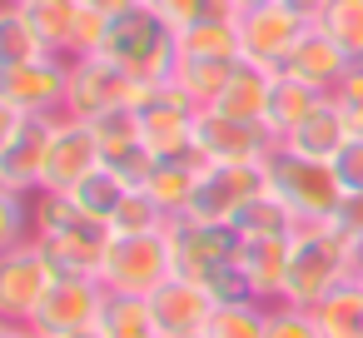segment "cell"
Instances as JSON below:
<instances>
[{
  "mask_svg": "<svg viewBox=\"0 0 363 338\" xmlns=\"http://www.w3.org/2000/svg\"><path fill=\"white\" fill-rule=\"evenodd\" d=\"M353 278V239L323 219V224H298L289 239V274H284V298L279 303H298L313 308L323 293L343 288Z\"/></svg>",
  "mask_w": 363,
  "mask_h": 338,
  "instance_id": "6da1fadb",
  "label": "cell"
},
{
  "mask_svg": "<svg viewBox=\"0 0 363 338\" xmlns=\"http://www.w3.org/2000/svg\"><path fill=\"white\" fill-rule=\"evenodd\" d=\"M100 55H105L110 65H120V70H125L130 80H140V85H164V80L174 75V65H179L174 30H169L155 11H145V6H135V11H125V16L110 21V35H105Z\"/></svg>",
  "mask_w": 363,
  "mask_h": 338,
  "instance_id": "7a4b0ae2",
  "label": "cell"
},
{
  "mask_svg": "<svg viewBox=\"0 0 363 338\" xmlns=\"http://www.w3.org/2000/svg\"><path fill=\"white\" fill-rule=\"evenodd\" d=\"M264 174H269V194L298 219V224H323L338 214L343 204V179L328 159H303L294 150H274L264 159Z\"/></svg>",
  "mask_w": 363,
  "mask_h": 338,
  "instance_id": "3957f363",
  "label": "cell"
},
{
  "mask_svg": "<svg viewBox=\"0 0 363 338\" xmlns=\"http://www.w3.org/2000/svg\"><path fill=\"white\" fill-rule=\"evenodd\" d=\"M164 278H174V249L169 234H115L105 264H100V283L110 293L125 298H150Z\"/></svg>",
  "mask_w": 363,
  "mask_h": 338,
  "instance_id": "277c9868",
  "label": "cell"
},
{
  "mask_svg": "<svg viewBox=\"0 0 363 338\" xmlns=\"http://www.w3.org/2000/svg\"><path fill=\"white\" fill-rule=\"evenodd\" d=\"M164 234H169V249H174V274L199 278V283H209L214 274L234 269L239 264V249H244V234L234 224L194 219V214H174L164 224Z\"/></svg>",
  "mask_w": 363,
  "mask_h": 338,
  "instance_id": "5b68a950",
  "label": "cell"
},
{
  "mask_svg": "<svg viewBox=\"0 0 363 338\" xmlns=\"http://www.w3.org/2000/svg\"><path fill=\"white\" fill-rule=\"evenodd\" d=\"M105 303H110V288L95 274H55V283L45 288V298H40V308L30 313L26 328L35 338H65V333L95 328Z\"/></svg>",
  "mask_w": 363,
  "mask_h": 338,
  "instance_id": "8992f818",
  "label": "cell"
},
{
  "mask_svg": "<svg viewBox=\"0 0 363 338\" xmlns=\"http://www.w3.org/2000/svg\"><path fill=\"white\" fill-rule=\"evenodd\" d=\"M145 90H150V85L130 80V75H125L120 65H110L105 55H80V60H70L65 115H75V120H95V115L120 110V105H135V110H140Z\"/></svg>",
  "mask_w": 363,
  "mask_h": 338,
  "instance_id": "52a82bcc",
  "label": "cell"
},
{
  "mask_svg": "<svg viewBox=\"0 0 363 338\" xmlns=\"http://www.w3.org/2000/svg\"><path fill=\"white\" fill-rule=\"evenodd\" d=\"M55 259L45 254L40 239L16 244L11 254H0V318L6 323H30V313L40 308L45 288L55 283Z\"/></svg>",
  "mask_w": 363,
  "mask_h": 338,
  "instance_id": "ba28073f",
  "label": "cell"
},
{
  "mask_svg": "<svg viewBox=\"0 0 363 338\" xmlns=\"http://www.w3.org/2000/svg\"><path fill=\"white\" fill-rule=\"evenodd\" d=\"M313 21L298 16L284 0H269V6H254V11H239V60H254L264 70H284L289 50L303 40Z\"/></svg>",
  "mask_w": 363,
  "mask_h": 338,
  "instance_id": "9c48e42d",
  "label": "cell"
},
{
  "mask_svg": "<svg viewBox=\"0 0 363 338\" xmlns=\"http://www.w3.org/2000/svg\"><path fill=\"white\" fill-rule=\"evenodd\" d=\"M259 194H269L264 164H204V169H199V184H194V199H189L184 214L234 224Z\"/></svg>",
  "mask_w": 363,
  "mask_h": 338,
  "instance_id": "30bf717a",
  "label": "cell"
},
{
  "mask_svg": "<svg viewBox=\"0 0 363 338\" xmlns=\"http://www.w3.org/2000/svg\"><path fill=\"white\" fill-rule=\"evenodd\" d=\"M194 105L164 80V85H150L145 100H140V135H145V150L155 159H179V154H194Z\"/></svg>",
  "mask_w": 363,
  "mask_h": 338,
  "instance_id": "8fae6325",
  "label": "cell"
},
{
  "mask_svg": "<svg viewBox=\"0 0 363 338\" xmlns=\"http://www.w3.org/2000/svg\"><path fill=\"white\" fill-rule=\"evenodd\" d=\"M194 150L204 164H264L279 150V140L264 125L229 120L219 110H199L194 115Z\"/></svg>",
  "mask_w": 363,
  "mask_h": 338,
  "instance_id": "7c38bea8",
  "label": "cell"
},
{
  "mask_svg": "<svg viewBox=\"0 0 363 338\" xmlns=\"http://www.w3.org/2000/svg\"><path fill=\"white\" fill-rule=\"evenodd\" d=\"M65 95H70V60L65 55H40L30 65H11L0 70V100H11L21 115H65Z\"/></svg>",
  "mask_w": 363,
  "mask_h": 338,
  "instance_id": "4fadbf2b",
  "label": "cell"
},
{
  "mask_svg": "<svg viewBox=\"0 0 363 338\" xmlns=\"http://www.w3.org/2000/svg\"><path fill=\"white\" fill-rule=\"evenodd\" d=\"M50 135H55V120L30 115L6 145H0V189H11V194H40L45 189Z\"/></svg>",
  "mask_w": 363,
  "mask_h": 338,
  "instance_id": "5bb4252c",
  "label": "cell"
},
{
  "mask_svg": "<svg viewBox=\"0 0 363 338\" xmlns=\"http://www.w3.org/2000/svg\"><path fill=\"white\" fill-rule=\"evenodd\" d=\"M105 164V150L90 130V120L75 115H55V135H50V159H45V189H75L80 179H90Z\"/></svg>",
  "mask_w": 363,
  "mask_h": 338,
  "instance_id": "9a60e30c",
  "label": "cell"
},
{
  "mask_svg": "<svg viewBox=\"0 0 363 338\" xmlns=\"http://www.w3.org/2000/svg\"><path fill=\"white\" fill-rule=\"evenodd\" d=\"M150 308H155V323L160 333H189V328H204L209 313H214V293L199 283V278H164L155 293H150Z\"/></svg>",
  "mask_w": 363,
  "mask_h": 338,
  "instance_id": "2e32d148",
  "label": "cell"
},
{
  "mask_svg": "<svg viewBox=\"0 0 363 338\" xmlns=\"http://www.w3.org/2000/svg\"><path fill=\"white\" fill-rule=\"evenodd\" d=\"M348 55H343V45H333L318 26H308L303 30V40L289 50V60H284V75H294V80H303V85H313V90H323V95H333V85L348 75Z\"/></svg>",
  "mask_w": 363,
  "mask_h": 338,
  "instance_id": "e0dca14e",
  "label": "cell"
},
{
  "mask_svg": "<svg viewBox=\"0 0 363 338\" xmlns=\"http://www.w3.org/2000/svg\"><path fill=\"white\" fill-rule=\"evenodd\" d=\"M40 244H45V254L55 259L60 274H95L100 278V264L115 244V229L105 219H80L75 229H65L55 239H40Z\"/></svg>",
  "mask_w": 363,
  "mask_h": 338,
  "instance_id": "ac0fdd59",
  "label": "cell"
},
{
  "mask_svg": "<svg viewBox=\"0 0 363 338\" xmlns=\"http://www.w3.org/2000/svg\"><path fill=\"white\" fill-rule=\"evenodd\" d=\"M289 239L294 234H264V239H244V249H239V274H244V283H249V293L259 303H279L284 298Z\"/></svg>",
  "mask_w": 363,
  "mask_h": 338,
  "instance_id": "d6986e66",
  "label": "cell"
},
{
  "mask_svg": "<svg viewBox=\"0 0 363 338\" xmlns=\"http://www.w3.org/2000/svg\"><path fill=\"white\" fill-rule=\"evenodd\" d=\"M274 75L279 70H264L254 60H239L229 85L219 90V100L209 110L229 115V120H249V125H264V110H269V90H274Z\"/></svg>",
  "mask_w": 363,
  "mask_h": 338,
  "instance_id": "ffe728a7",
  "label": "cell"
},
{
  "mask_svg": "<svg viewBox=\"0 0 363 338\" xmlns=\"http://www.w3.org/2000/svg\"><path fill=\"white\" fill-rule=\"evenodd\" d=\"M348 140H353L348 120L338 115V105H333V100H323V105H318L298 130H289L279 145H284V150H294V154H303V159H328V164H333V159H338V150H343Z\"/></svg>",
  "mask_w": 363,
  "mask_h": 338,
  "instance_id": "44dd1931",
  "label": "cell"
},
{
  "mask_svg": "<svg viewBox=\"0 0 363 338\" xmlns=\"http://www.w3.org/2000/svg\"><path fill=\"white\" fill-rule=\"evenodd\" d=\"M328 95L323 90H313V85H303V80H294V75H274V90H269V110H264V130L274 135V140H284L289 130H298L318 105H323Z\"/></svg>",
  "mask_w": 363,
  "mask_h": 338,
  "instance_id": "7402d4cb",
  "label": "cell"
},
{
  "mask_svg": "<svg viewBox=\"0 0 363 338\" xmlns=\"http://www.w3.org/2000/svg\"><path fill=\"white\" fill-rule=\"evenodd\" d=\"M199 169H204L199 150H194V154H179V159H155V174H150L145 194H150L169 219H174V214H184V209H189L194 184H199Z\"/></svg>",
  "mask_w": 363,
  "mask_h": 338,
  "instance_id": "603a6c76",
  "label": "cell"
},
{
  "mask_svg": "<svg viewBox=\"0 0 363 338\" xmlns=\"http://www.w3.org/2000/svg\"><path fill=\"white\" fill-rule=\"evenodd\" d=\"M26 21L35 26V35L45 40L50 55H65L70 60V40H75V26H80V0H21Z\"/></svg>",
  "mask_w": 363,
  "mask_h": 338,
  "instance_id": "cb8c5ba5",
  "label": "cell"
},
{
  "mask_svg": "<svg viewBox=\"0 0 363 338\" xmlns=\"http://www.w3.org/2000/svg\"><path fill=\"white\" fill-rule=\"evenodd\" d=\"M313 323L323 338H363V278H348L343 288L323 293L313 303Z\"/></svg>",
  "mask_w": 363,
  "mask_h": 338,
  "instance_id": "d4e9b609",
  "label": "cell"
},
{
  "mask_svg": "<svg viewBox=\"0 0 363 338\" xmlns=\"http://www.w3.org/2000/svg\"><path fill=\"white\" fill-rule=\"evenodd\" d=\"M179 60H239V21H194L174 30Z\"/></svg>",
  "mask_w": 363,
  "mask_h": 338,
  "instance_id": "484cf974",
  "label": "cell"
},
{
  "mask_svg": "<svg viewBox=\"0 0 363 338\" xmlns=\"http://www.w3.org/2000/svg\"><path fill=\"white\" fill-rule=\"evenodd\" d=\"M234 65H239V60H179L174 75H169V85H174L194 110H209V105L219 100V90L229 85Z\"/></svg>",
  "mask_w": 363,
  "mask_h": 338,
  "instance_id": "4316f807",
  "label": "cell"
},
{
  "mask_svg": "<svg viewBox=\"0 0 363 338\" xmlns=\"http://www.w3.org/2000/svg\"><path fill=\"white\" fill-rule=\"evenodd\" d=\"M50 55L45 40L35 35V26L26 21L21 6H11V0H0V70H11V65H30Z\"/></svg>",
  "mask_w": 363,
  "mask_h": 338,
  "instance_id": "83f0119b",
  "label": "cell"
},
{
  "mask_svg": "<svg viewBox=\"0 0 363 338\" xmlns=\"http://www.w3.org/2000/svg\"><path fill=\"white\" fill-rule=\"evenodd\" d=\"M313 26L343 45L348 60H363V0H323V11L313 16Z\"/></svg>",
  "mask_w": 363,
  "mask_h": 338,
  "instance_id": "f1b7e54d",
  "label": "cell"
},
{
  "mask_svg": "<svg viewBox=\"0 0 363 338\" xmlns=\"http://www.w3.org/2000/svg\"><path fill=\"white\" fill-rule=\"evenodd\" d=\"M100 333H105V338H160V323H155L150 298L110 293V303H105V313H100Z\"/></svg>",
  "mask_w": 363,
  "mask_h": 338,
  "instance_id": "f546056e",
  "label": "cell"
},
{
  "mask_svg": "<svg viewBox=\"0 0 363 338\" xmlns=\"http://www.w3.org/2000/svg\"><path fill=\"white\" fill-rule=\"evenodd\" d=\"M80 219H90V214L75 204L70 189H40V194H30V224H35V239H55V234L75 229Z\"/></svg>",
  "mask_w": 363,
  "mask_h": 338,
  "instance_id": "4dcf8cb0",
  "label": "cell"
},
{
  "mask_svg": "<svg viewBox=\"0 0 363 338\" xmlns=\"http://www.w3.org/2000/svg\"><path fill=\"white\" fill-rule=\"evenodd\" d=\"M264 318H269V303L234 298V303H214L204 333L209 338H264Z\"/></svg>",
  "mask_w": 363,
  "mask_h": 338,
  "instance_id": "1f68e13d",
  "label": "cell"
},
{
  "mask_svg": "<svg viewBox=\"0 0 363 338\" xmlns=\"http://www.w3.org/2000/svg\"><path fill=\"white\" fill-rule=\"evenodd\" d=\"M70 194H75V204H80L90 219H105V224H110V219H115V209H120V199H125L130 189L120 184V174H115V169H105V164H100V169H95L90 179H80Z\"/></svg>",
  "mask_w": 363,
  "mask_h": 338,
  "instance_id": "d6a6232c",
  "label": "cell"
},
{
  "mask_svg": "<svg viewBox=\"0 0 363 338\" xmlns=\"http://www.w3.org/2000/svg\"><path fill=\"white\" fill-rule=\"evenodd\" d=\"M90 130H95L105 159H110V154H125V150H135V145H145V135H140V110H135V105H120V110L95 115Z\"/></svg>",
  "mask_w": 363,
  "mask_h": 338,
  "instance_id": "836d02e7",
  "label": "cell"
},
{
  "mask_svg": "<svg viewBox=\"0 0 363 338\" xmlns=\"http://www.w3.org/2000/svg\"><path fill=\"white\" fill-rule=\"evenodd\" d=\"M164 224H169V214H164L145 189H130V194L120 199L115 219H110V229H115V234H160Z\"/></svg>",
  "mask_w": 363,
  "mask_h": 338,
  "instance_id": "e575fe53",
  "label": "cell"
},
{
  "mask_svg": "<svg viewBox=\"0 0 363 338\" xmlns=\"http://www.w3.org/2000/svg\"><path fill=\"white\" fill-rule=\"evenodd\" d=\"M234 229H239L244 239H264V234H294V229H298V219H294L274 194H259V199L234 219Z\"/></svg>",
  "mask_w": 363,
  "mask_h": 338,
  "instance_id": "d590c367",
  "label": "cell"
},
{
  "mask_svg": "<svg viewBox=\"0 0 363 338\" xmlns=\"http://www.w3.org/2000/svg\"><path fill=\"white\" fill-rule=\"evenodd\" d=\"M35 239V224H30V194H11L0 189V254H11L16 244Z\"/></svg>",
  "mask_w": 363,
  "mask_h": 338,
  "instance_id": "8d00e7d4",
  "label": "cell"
},
{
  "mask_svg": "<svg viewBox=\"0 0 363 338\" xmlns=\"http://www.w3.org/2000/svg\"><path fill=\"white\" fill-rule=\"evenodd\" d=\"M264 338H323V333H318V323H313V308H298V303H269Z\"/></svg>",
  "mask_w": 363,
  "mask_h": 338,
  "instance_id": "74e56055",
  "label": "cell"
},
{
  "mask_svg": "<svg viewBox=\"0 0 363 338\" xmlns=\"http://www.w3.org/2000/svg\"><path fill=\"white\" fill-rule=\"evenodd\" d=\"M333 105H338V115L348 120V130L353 135H363V60H353L348 65V75L333 85V95H328Z\"/></svg>",
  "mask_w": 363,
  "mask_h": 338,
  "instance_id": "f35d334b",
  "label": "cell"
},
{
  "mask_svg": "<svg viewBox=\"0 0 363 338\" xmlns=\"http://www.w3.org/2000/svg\"><path fill=\"white\" fill-rule=\"evenodd\" d=\"M105 35H110V16H100V11H80V26H75V40H70V60H80V55H100V45H105Z\"/></svg>",
  "mask_w": 363,
  "mask_h": 338,
  "instance_id": "ab89813d",
  "label": "cell"
},
{
  "mask_svg": "<svg viewBox=\"0 0 363 338\" xmlns=\"http://www.w3.org/2000/svg\"><path fill=\"white\" fill-rule=\"evenodd\" d=\"M145 11H155L169 30H184V26H194V21H204V11H209V0H140Z\"/></svg>",
  "mask_w": 363,
  "mask_h": 338,
  "instance_id": "60d3db41",
  "label": "cell"
},
{
  "mask_svg": "<svg viewBox=\"0 0 363 338\" xmlns=\"http://www.w3.org/2000/svg\"><path fill=\"white\" fill-rule=\"evenodd\" d=\"M333 169H338L343 189H363V135H353V140H348V145L338 150Z\"/></svg>",
  "mask_w": 363,
  "mask_h": 338,
  "instance_id": "b9f144b4",
  "label": "cell"
},
{
  "mask_svg": "<svg viewBox=\"0 0 363 338\" xmlns=\"http://www.w3.org/2000/svg\"><path fill=\"white\" fill-rule=\"evenodd\" d=\"M333 224H338L348 239H358V234H363V189H343V204H338Z\"/></svg>",
  "mask_w": 363,
  "mask_h": 338,
  "instance_id": "7bdbcfd3",
  "label": "cell"
},
{
  "mask_svg": "<svg viewBox=\"0 0 363 338\" xmlns=\"http://www.w3.org/2000/svg\"><path fill=\"white\" fill-rule=\"evenodd\" d=\"M26 120H30V115H21V110H16L11 100H0V145H6V140H11V135H16V130H21Z\"/></svg>",
  "mask_w": 363,
  "mask_h": 338,
  "instance_id": "ee69618b",
  "label": "cell"
},
{
  "mask_svg": "<svg viewBox=\"0 0 363 338\" xmlns=\"http://www.w3.org/2000/svg\"><path fill=\"white\" fill-rule=\"evenodd\" d=\"M80 6H90V11H100V16H125V11H135L140 6V0H80Z\"/></svg>",
  "mask_w": 363,
  "mask_h": 338,
  "instance_id": "f6af8a7d",
  "label": "cell"
},
{
  "mask_svg": "<svg viewBox=\"0 0 363 338\" xmlns=\"http://www.w3.org/2000/svg\"><path fill=\"white\" fill-rule=\"evenodd\" d=\"M284 6H294L298 16H308V21H313V16L323 11V0H284Z\"/></svg>",
  "mask_w": 363,
  "mask_h": 338,
  "instance_id": "bcb514c9",
  "label": "cell"
},
{
  "mask_svg": "<svg viewBox=\"0 0 363 338\" xmlns=\"http://www.w3.org/2000/svg\"><path fill=\"white\" fill-rule=\"evenodd\" d=\"M353 278H363V234L353 239Z\"/></svg>",
  "mask_w": 363,
  "mask_h": 338,
  "instance_id": "7dc6e473",
  "label": "cell"
},
{
  "mask_svg": "<svg viewBox=\"0 0 363 338\" xmlns=\"http://www.w3.org/2000/svg\"><path fill=\"white\" fill-rule=\"evenodd\" d=\"M26 333V323H6V318H0V338H21Z\"/></svg>",
  "mask_w": 363,
  "mask_h": 338,
  "instance_id": "c3c4849f",
  "label": "cell"
},
{
  "mask_svg": "<svg viewBox=\"0 0 363 338\" xmlns=\"http://www.w3.org/2000/svg\"><path fill=\"white\" fill-rule=\"evenodd\" d=\"M160 338H209L204 328H189V333H160Z\"/></svg>",
  "mask_w": 363,
  "mask_h": 338,
  "instance_id": "681fc988",
  "label": "cell"
},
{
  "mask_svg": "<svg viewBox=\"0 0 363 338\" xmlns=\"http://www.w3.org/2000/svg\"><path fill=\"white\" fill-rule=\"evenodd\" d=\"M65 338H105V333H100V323H95V328H80V333H65Z\"/></svg>",
  "mask_w": 363,
  "mask_h": 338,
  "instance_id": "f907efd6",
  "label": "cell"
},
{
  "mask_svg": "<svg viewBox=\"0 0 363 338\" xmlns=\"http://www.w3.org/2000/svg\"><path fill=\"white\" fill-rule=\"evenodd\" d=\"M239 11H254V6H269V0H234Z\"/></svg>",
  "mask_w": 363,
  "mask_h": 338,
  "instance_id": "816d5d0a",
  "label": "cell"
},
{
  "mask_svg": "<svg viewBox=\"0 0 363 338\" xmlns=\"http://www.w3.org/2000/svg\"><path fill=\"white\" fill-rule=\"evenodd\" d=\"M21 338H35V333H30V328H26V333H21Z\"/></svg>",
  "mask_w": 363,
  "mask_h": 338,
  "instance_id": "f5cc1de1",
  "label": "cell"
},
{
  "mask_svg": "<svg viewBox=\"0 0 363 338\" xmlns=\"http://www.w3.org/2000/svg\"><path fill=\"white\" fill-rule=\"evenodd\" d=\"M11 6H21V0H11Z\"/></svg>",
  "mask_w": 363,
  "mask_h": 338,
  "instance_id": "db71d44e",
  "label": "cell"
}]
</instances>
